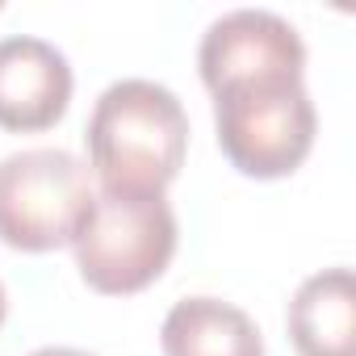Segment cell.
Returning a JSON list of instances; mask_svg holds the SVG:
<instances>
[{"mask_svg":"<svg viewBox=\"0 0 356 356\" xmlns=\"http://www.w3.org/2000/svg\"><path fill=\"white\" fill-rule=\"evenodd\" d=\"M84 138L105 193L163 197L185 168L189 113L155 80H118L97 97Z\"/></svg>","mask_w":356,"mask_h":356,"instance_id":"6da1fadb","label":"cell"},{"mask_svg":"<svg viewBox=\"0 0 356 356\" xmlns=\"http://www.w3.org/2000/svg\"><path fill=\"white\" fill-rule=\"evenodd\" d=\"M5 314H9V298H5V285H0V327H5Z\"/></svg>","mask_w":356,"mask_h":356,"instance_id":"30bf717a","label":"cell"},{"mask_svg":"<svg viewBox=\"0 0 356 356\" xmlns=\"http://www.w3.org/2000/svg\"><path fill=\"white\" fill-rule=\"evenodd\" d=\"M88 168L63 147H30L0 159V243L55 252L76 239L92 206Z\"/></svg>","mask_w":356,"mask_h":356,"instance_id":"277c9868","label":"cell"},{"mask_svg":"<svg viewBox=\"0 0 356 356\" xmlns=\"http://www.w3.org/2000/svg\"><path fill=\"white\" fill-rule=\"evenodd\" d=\"M176 239H181L176 214L163 197L97 193L72 248L88 289L126 298L163 277L176 256Z\"/></svg>","mask_w":356,"mask_h":356,"instance_id":"7a4b0ae2","label":"cell"},{"mask_svg":"<svg viewBox=\"0 0 356 356\" xmlns=\"http://www.w3.org/2000/svg\"><path fill=\"white\" fill-rule=\"evenodd\" d=\"M72 63L55 42L30 34L0 38V130H51L72 105Z\"/></svg>","mask_w":356,"mask_h":356,"instance_id":"8992f818","label":"cell"},{"mask_svg":"<svg viewBox=\"0 0 356 356\" xmlns=\"http://www.w3.org/2000/svg\"><path fill=\"white\" fill-rule=\"evenodd\" d=\"M159 348L163 356H264V335L222 298H185L168 310Z\"/></svg>","mask_w":356,"mask_h":356,"instance_id":"ba28073f","label":"cell"},{"mask_svg":"<svg viewBox=\"0 0 356 356\" xmlns=\"http://www.w3.org/2000/svg\"><path fill=\"white\" fill-rule=\"evenodd\" d=\"M202 84L210 97L239 88V84H268V80H302L306 76V47L298 30L268 13V9H235L222 13L202 47H197Z\"/></svg>","mask_w":356,"mask_h":356,"instance_id":"5b68a950","label":"cell"},{"mask_svg":"<svg viewBox=\"0 0 356 356\" xmlns=\"http://www.w3.org/2000/svg\"><path fill=\"white\" fill-rule=\"evenodd\" d=\"M30 356H92V352H84V348H38Z\"/></svg>","mask_w":356,"mask_h":356,"instance_id":"9c48e42d","label":"cell"},{"mask_svg":"<svg viewBox=\"0 0 356 356\" xmlns=\"http://www.w3.org/2000/svg\"><path fill=\"white\" fill-rule=\"evenodd\" d=\"M214 130L231 168L256 181H277L310 155L318 113L302 80L239 84L214 97Z\"/></svg>","mask_w":356,"mask_h":356,"instance_id":"3957f363","label":"cell"},{"mask_svg":"<svg viewBox=\"0 0 356 356\" xmlns=\"http://www.w3.org/2000/svg\"><path fill=\"white\" fill-rule=\"evenodd\" d=\"M289 339L298 356H356V281L352 268L306 277L289 302Z\"/></svg>","mask_w":356,"mask_h":356,"instance_id":"52a82bcc","label":"cell"}]
</instances>
